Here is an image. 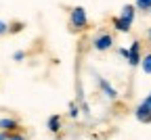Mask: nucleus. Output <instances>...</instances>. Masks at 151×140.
I'll list each match as a JSON object with an SVG mask.
<instances>
[{
    "mask_svg": "<svg viewBox=\"0 0 151 140\" xmlns=\"http://www.w3.org/2000/svg\"><path fill=\"white\" fill-rule=\"evenodd\" d=\"M141 42H139V40H134V42H132L130 44V48H128V59H126V61H128V65L130 67H137V65H141Z\"/></svg>",
    "mask_w": 151,
    "mask_h": 140,
    "instance_id": "nucleus-3",
    "label": "nucleus"
},
{
    "mask_svg": "<svg viewBox=\"0 0 151 140\" xmlns=\"http://www.w3.org/2000/svg\"><path fill=\"white\" fill-rule=\"evenodd\" d=\"M17 128H19L17 119H13V117H2V119H0V130L13 134V132H17Z\"/></svg>",
    "mask_w": 151,
    "mask_h": 140,
    "instance_id": "nucleus-8",
    "label": "nucleus"
},
{
    "mask_svg": "<svg viewBox=\"0 0 151 140\" xmlns=\"http://www.w3.org/2000/svg\"><path fill=\"white\" fill-rule=\"evenodd\" d=\"M134 117L139 119L141 124H151V107L145 105V103H141V105L134 109Z\"/></svg>",
    "mask_w": 151,
    "mask_h": 140,
    "instance_id": "nucleus-4",
    "label": "nucleus"
},
{
    "mask_svg": "<svg viewBox=\"0 0 151 140\" xmlns=\"http://www.w3.org/2000/svg\"><path fill=\"white\" fill-rule=\"evenodd\" d=\"M9 140H25V136H21V134H11Z\"/></svg>",
    "mask_w": 151,
    "mask_h": 140,
    "instance_id": "nucleus-16",
    "label": "nucleus"
},
{
    "mask_svg": "<svg viewBox=\"0 0 151 140\" xmlns=\"http://www.w3.org/2000/svg\"><path fill=\"white\" fill-rule=\"evenodd\" d=\"M6 31H9V25H6V23L2 21V19H0V36H4Z\"/></svg>",
    "mask_w": 151,
    "mask_h": 140,
    "instance_id": "nucleus-15",
    "label": "nucleus"
},
{
    "mask_svg": "<svg viewBox=\"0 0 151 140\" xmlns=\"http://www.w3.org/2000/svg\"><path fill=\"white\" fill-rule=\"evenodd\" d=\"M141 67H143V71H145L147 75H151V52H147V54L141 59Z\"/></svg>",
    "mask_w": 151,
    "mask_h": 140,
    "instance_id": "nucleus-10",
    "label": "nucleus"
},
{
    "mask_svg": "<svg viewBox=\"0 0 151 140\" xmlns=\"http://www.w3.org/2000/svg\"><path fill=\"white\" fill-rule=\"evenodd\" d=\"M99 88H101V92H103L107 98H111V101H116V98H118V90L113 88L107 79H99Z\"/></svg>",
    "mask_w": 151,
    "mask_h": 140,
    "instance_id": "nucleus-6",
    "label": "nucleus"
},
{
    "mask_svg": "<svg viewBox=\"0 0 151 140\" xmlns=\"http://www.w3.org/2000/svg\"><path fill=\"white\" fill-rule=\"evenodd\" d=\"M111 25H113V29L120 31V34H128V31H130V27H132V23H130V21H126V19H124V17H120V15L111 19Z\"/></svg>",
    "mask_w": 151,
    "mask_h": 140,
    "instance_id": "nucleus-5",
    "label": "nucleus"
},
{
    "mask_svg": "<svg viewBox=\"0 0 151 140\" xmlns=\"http://www.w3.org/2000/svg\"><path fill=\"white\" fill-rule=\"evenodd\" d=\"M46 126H48V130H50L52 134H57V132L63 128V117H61V115H50Z\"/></svg>",
    "mask_w": 151,
    "mask_h": 140,
    "instance_id": "nucleus-9",
    "label": "nucleus"
},
{
    "mask_svg": "<svg viewBox=\"0 0 151 140\" xmlns=\"http://www.w3.org/2000/svg\"><path fill=\"white\" fill-rule=\"evenodd\" d=\"M120 17H124L126 21H130V23H134V19H137V6L134 4H124L122 11H120Z\"/></svg>",
    "mask_w": 151,
    "mask_h": 140,
    "instance_id": "nucleus-7",
    "label": "nucleus"
},
{
    "mask_svg": "<svg viewBox=\"0 0 151 140\" xmlns=\"http://www.w3.org/2000/svg\"><path fill=\"white\" fill-rule=\"evenodd\" d=\"M134 6H137V11L147 13V11H151V0H134Z\"/></svg>",
    "mask_w": 151,
    "mask_h": 140,
    "instance_id": "nucleus-11",
    "label": "nucleus"
},
{
    "mask_svg": "<svg viewBox=\"0 0 151 140\" xmlns=\"http://www.w3.org/2000/svg\"><path fill=\"white\" fill-rule=\"evenodd\" d=\"M25 25L23 23H13V25H9V31H13V34H17V31H21Z\"/></svg>",
    "mask_w": 151,
    "mask_h": 140,
    "instance_id": "nucleus-13",
    "label": "nucleus"
},
{
    "mask_svg": "<svg viewBox=\"0 0 151 140\" xmlns=\"http://www.w3.org/2000/svg\"><path fill=\"white\" fill-rule=\"evenodd\" d=\"M92 46H94V50H99V52L109 50L113 46V36L111 34H99L97 38L92 40Z\"/></svg>",
    "mask_w": 151,
    "mask_h": 140,
    "instance_id": "nucleus-2",
    "label": "nucleus"
},
{
    "mask_svg": "<svg viewBox=\"0 0 151 140\" xmlns=\"http://www.w3.org/2000/svg\"><path fill=\"white\" fill-rule=\"evenodd\" d=\"M69 27L76 29V31L88 27V15H86V9L84 6H73L69 11Z\"/></svg>",
    "mask_w": 151,
    "mask_h": 140,
    "instance_id": "nucleus-1",
    "label": "nucleus"
},
{
    "mask_svg": "<svg viewBox=\"0 0 151 140\" xmlns=\"http://www.w3.org/2000/svg\"><path fill=\"white\" fill-rule=\"evenodd\" d=\"M118 54L124 56V59H128V48H118Z\"/></svg>",
    "mask_w": 151,
    "mask_h": 140,
    "instance_id": "nucleus-17",
    "label": "nucleus"
},
{
    "mask_svg": "<svg viewBox=\"0 0 151 140\" xmlns=\"http://www.w3.org/2000/svg\"><path fill=\"white\" fill-rule=\"evenodd\" d=\"M11 132H4V130H0V140H9Z\"/></svg>",
    "mask_w": 151,
    "mask_h": 140,
    "instance_id": "nucleus-18",
    "label": "nucleus"
},
{
    "mask_svg": "<svg viewBox=\"0 0 151 140\" xmlns=\"http://www.w3.org/2000/svg\"><path fill=\"white\" fill-rule=\"evenodd\" d=\"M13 59H15V61H23V59H25V52H23V50H17V52L13 54Z\"/></svg>",
    "mask_w": 151,
    "mask_h": 140,
    "instance_id": "nucleus-14",
    "label": "nucleus"
},
{
    "mask_svg": "<svg viewBox=\"0 0 151 140\" xmlns=\"http://www.w3.org/2000/svg\"><path fill=\"white\" fill-rule=\"evenodd\" d=\"M147 38H149V40H151V29H147Z\"/></svg>",
    "mask_w": 151,
    "mask_h": 140,
    "instance_id": "nucleus-19",
    "label": "nucleus"
},
{
    "mask_svg": "<svg viewBox=\"0 0 151 140\" xmlns=\"http://www.w3.org/2000/svg\"><path fill=\"white\" fill-rule=\"evenodd\" d=\"M69 115H71L73 119L80 115V109H78V105H76V103H71V105H69Z\"/></svg>",
    "mask_w": 151,
    "mask_h": 140,
    "instance_id": "nucleus-12",
    "label": "nucleus"
}]
</instances>
